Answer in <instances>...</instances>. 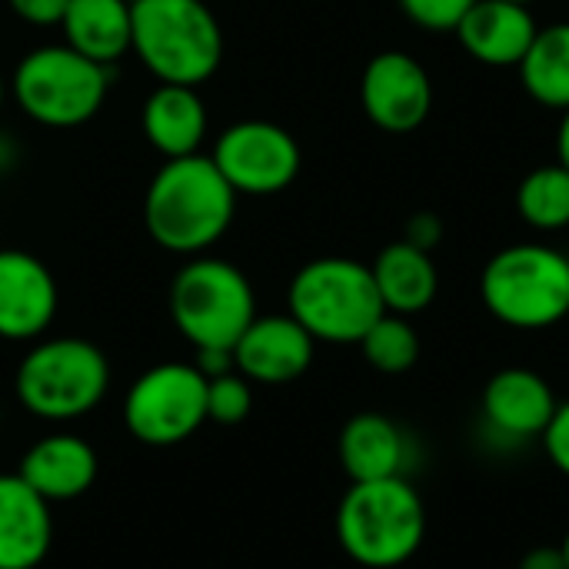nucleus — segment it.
Here are the masks:
<instances>
[{
    "label": "nucleus",
    "instance_id": "17",
    "mask_svg": "<svg viewBox=\"0 0 569 569\" xmlns=\"http://www.w3.org/2000/svg\"><path fill=\"white\" fill-rule=\"evenodd\" d=\"M50 507L83 497L97 480V453L73 433H50L37 440L17 470Z\"/></svg>",
    "mask_w": 569,
    "mask_h": 569
},
{
    "label": "nucleus",
    "instance_id": "10",
    "mask_svg": "<svg viewBox=\"0 0 569 569\" xmlns=\"http://www.w3.org/2000/svg\"><path fill=\"white\" fill-rule=\"evenodd\" d=\"M210 160L233 187L237 197H273L283 193L300 173V143L293 133L270 120H240L230 123Z\"/></svg>",
    "mask_w": 569,
    "mask_h": 569
},
{
    "label": "nucleus",
    "instance_id": "11",
    "mask_svg": "<svg viewBox=\"0 0 569 569\" xmlns=\"http://www.w3.org/2000/svg\"><path fill=\"white\" fill-rule=\"evenodd\" d=\"M360 103L383 133H413L433 107V83L420 60L403 50L377 53L360 77Z\"/></svg>",
    "mask_w": 569,
    "mask_h": 569
},
{
    "label": "nucleus",
    "instance_id": "1",
    "mask_svg": "<svg viewBox=\"0 0 569 569\" xmlns=\"http://www.w3.org/2000/svg\"><path fill=\"white\" fill-rule=\"evenodd\" d=\"M233 213L237 193L210 153L163 160L143 193V227L150 240L180 257L207 253L230 230Z\"/></svg>",
    "mask_w": 569,
    "mask_h": 569
},
{
    "label": "nucleus",
    "instance_id": "16",
    "mask_svg": "<svg viewBox=\"0 0 569 569\" xmlns=\"http://www.w3.org/2000/svg\"><path fill=\"white\" fill-rule=\"evenodd\" d=\"M537 30L540 27L530 7L510 0H477L453 33L473 60L487 67H520Z\"/></svg>",
    "mask_w": 569,
    "mask_h": 569
},
{
    "label": "nucleus",
    "instance_id": "23",
    "mask_svg": "<svg viewBox=\"0 0 569 569\" xmlns=\"http://www.w3.org/2000/svg\"><path fill=\"white\" fill-rule=\"evenodd\" d=\"M517 213L533 230L553 233L569 227V170L563 163H543L530 170L517 187Z\"/></svg>",
    "mask_w": 569,
    "mask_h": 569
},
{
    "label": "nucleus",
    "instance_id": "20",
    "mask_svg": "<svg viewBox=\"0 0 569 569\" xmlns=\"http://www.w3.org/2000/svg\"><path fill=\"white\" fill-rule=\"evenodd\" d=\"M370 273L380 290L383 310L400 313V317L423 313L437 300V290H440V273H437L433 257L407 240L383 247L377 260L370 263Z\"/></svg>",
    "mask_w": 569,
    "mask_h": 569
},
{
    "label": "nucleus",
    "instance_id": "4",
    "mask_svg": "<svg viewBox=\"0 0 569 569\" xmlns=\"http://www.w3.org/2000/svg\"><path fill=\"white\" fill-rule=\"evenodd\" d=\"M480 300L513 330H547L569 317V257L547 243H513L480 273Z\"/></svg>",
    "mask_w": 569,
    "mask_h": 569
},
{
    "label": "nucleus",
    "instance_id": "29",
    "mask_svg": "<svg viewBox=\"0 0 569 569\" xmlns=\"http://www.w3.org/2000/svg\"><path fill=\"white\" fill-rule=\"evenodd\" d=\"M403 240L430 253V250L443 240V220H440L433 210H420V213H413V217L407 220Z\"/></svg>",
    "mask_w": 569,
    "mask_h": 569
},
{
    "label": "nucleus",
    "instance_id": "35",
    "mask_svg": "<svg viewBox=\"0 0 569 569\" xmlns=\"http://www.w3.org/2000/svg\"><path fill=\"white\" fill-rule=\"evenodd\" d=\"M510 3H523V7H533L537 0H510Z\"/></svg>",
    "mask_w": 569,
    "mask_h": 569
},
{
    "label": "nucleus",
    "instance_id": "21",
    "mask_svg": "<svg viewBox=\"0 0 569 569\" xmlns=\"http://www.w3.org/2000/svg\"><path fill=\"white\" fill-rule=\"evenodd\" d=\"M63 43L93 63H117L130 53L133 17L130 0H70L60 20Z\"/></svg>",
    "mask_w": 569,
    "mask_h": 569
},
{
    "label": "nucleus",
    "instance_id": "24",
    "mask_svg": "<svg viewBox=\"0 0 569 569\" xmlns=\"http://www.w3.org/2000/svg\"><path fill=\"white\" fill-rule=\"evenodd\" d=\"M363 360L387 377H400L417 367L420 360V333L410 323V317L383 313L360 340Z\"/></svg>",
    "mask_w": 569,
    "mask_h": 569
},
{
    "label": "nucleus",
    "instance_id": "12",
    "mask_svg": "<svg viewBox=\"0 0 569 569\" xmlns=\"http://www.w3.org/2000/svg\"><path fill=\"white\" fill-rule=\"evenodd\" d=\"M313 353L317 340L290 313H270L253 317V323L243 330L233 347V367L250 383L283 387L310 370Z\"/></svg>",
    "mask_w": 569,
    "mask_h": 569
},
{
    "label": "nucleus",
    "instance_id": "9",
    "mask_svg": "<svg viewBox=\"0 0 569 569\" xmlns=\"http://www.w3.org/2000/svg\"><path fill=\"white\" fill-rule=\"evenodd\" d=\"M123 423L143 447H177L207 423V377L193 363H157L123 397Z\"/></svg>",
    "mask_w": 569,
    "mask_h": 569
},
{
    "label": "nucleus",
    "instance_id": "25",
    "mask_svg": "<svg viewBox=\"0 0 569 569\" xmlns=\"http://www.w3.org/2000/svg\"><path fill=\"white\" fill-rule=\"evenodd\" d=\"M250 410H253V390L247 377L230 370L207 380V420L220 427H237L250 417Z\"/></svg>",
    "mask_w": 569,
    "mask_h": 569
},
{
    "label": "nucleus",
    "instance_id": "30",
    "mask_svg": "<svg viewBox=\"0 0 569 569\" xmlns=\"http://www.w3.org/2000/svg\"><path fill=\"white\" fill-rule=\"evenodd\" d=\"M517 569H569L563 547H533L520 557Z\"/></svg>",
    "mask_w": 569,
    "mask_h": 569
},
{
    "label": "nucleus",
    "instance_id": "22",
    "mask_svg": "<svg viewBox=\"0 0 569 569\" xmlns=\"http://www.w3.org/2000/svg\"><path fill=\"white\" fill-rule=\"evenodd\" d=\"M523 90L550 110H569V20L540 27L520 60Z\"/></svg>",
    "mask_w": 569,
    "mask_h": 569
},
{
    "label": "nucleus",
    "instance_id": "26",
    "mask_svg": "<svg viewBox=\"0 0 569 569\" xmlns=\"http://www.w3.org/2000/svg\"><path fill=\"white\" fill-rule=\"evenodd\" d=\"M477 0H400V10L430 33H453Z\"/></svg>",
    "mask_w": 569,
    "mask_h": 569
},
{
    "label": "nucleus",
    "instance_id": "13",
    "mask_svg": "<svg viewBox=\"0 0 569 569\" xmlns=\"http://www.w3.org/2000/svg\"><path fill=\"white\" fill-rule=\"evenodd\" d=\"M60 290L43 260L27 250H0V340L27 343L47 333Z\"/></svg>",
    "mask_w": 569,
    "mask_h": 569
},
{
    "label": "nucleus",
    "instance_id": "31",
    "mask_svg": "<svg viewBox=\"0 0 569 569\" xmlns=\"http://www.w3.org/2000/svg\"><path fill=\"white\" fill-rule=\"evenodd\" d=\"M193 367H197L207 380L237 370V367H233V350H197V363H193Z\"/></svg>",
    "mask_w": 569,
    "mask_h": 569
},
{
    "label": "nucleus",
    "instance_id": "8",
    "mask_svg": "<svg viewBox=\"0 0 569 569\" xmlns=\"http://www.w3.org/2000/svg\"><path fill=\"white\" fill-rule=\"evenodd\" d=\"M110 90V70L77 53L67 43L30 50L13 77L10 93L17 107L40 127L70 130L97 117Z\"/></svg>",
    "mask_w": 569,
    "mask_h": 569
},
{
    "label": "nucleus",
    "instance_id": "15",
    "mask_svg": "<svg viewBox=\"0 0 569 569\" xmlns=\"http://www.w3.org/2000/svg\"><path fill=\"white\" fill-rule=\"evenodd\" d=\"M50 547V503L20 473H0V569H37Z\"/></svg>",
    "mask_w": 569,
    "mask_h": 569
},
{
    "label": "nucleus",
    "instance_id": "14",
    "mask_svg": "<svg viewBox=\"0 0 569 569\" xmlns=\"http://www.w3.org/2000/svg\"><path fill=\"white\" fill-rule=\"evenodd\" d=\"M557 403L560 400L553 387L537 370L507 367L487 380L480 397V413L490 433L513 443H527L543 437V430L557 413Z\"/></svg>",
    "mask_w": 569,
    "mask_h": 569
},
{
    "label": "nucleus",
    "instance_id": "18",
    "mask_svg": "<svg viewBox=\"0 0 569 569\" xmlns=\"http://www.w3.org/2000/svg\"><path fill=\"white\" fill-rule=\"evenodd\" d=\"M207 123H210L207 107H203V97L197 93V87L157 83L150 90V97L143 100V113H140L143 137L167 160L200 153Z\"/></svg>",
    "mask_w": 569,
    "mask_h": 569
},
{
    "label": "nucleus",
    "instance_id": "2",
    "mask_svg": "<svg viewBox=\"0 0 569 569\" xmlns=\"http://www.w3.org/2000/svg\"><path fill=\"white\" fill-rule=\"evenodd\" d=\"M337 543L367 569H397L413 560L427 537V507L407 477L350 483L337 507Z\"/></svg>",
    "mask_w": 569,
    "mask_h": 569
},
{
    "label": "nucleus",
    "instance_id": "32",
    "mask_svg": "<svg viewBox=\"0 0 569 569\" xmlns=\"http://www.w3.org/2000/svg\"><path fill=\"white\" fill-rule=\"evenodd\" d=\"M557 163L569 170V110H563L560 127H557Z\"/></svg>",
    "mask_w": 569,
    "mask_h": 569
},
{
    "label": "nucleus",
    "instance_id": "19",
    "mask_svg": "<svg viewBox=\"0 0 569 569\" xmlns=\"http://www.w3.org/2000/svg\"><path fill=\"white\" fill-rule=\"evenodd\" d=\"M340 467L350 483L407 477V433L383 413H357L343 423L337 440Z\"/></svg>",
    "mask_w": 569,
    "mask_h": 569
},
{
    "label": "nucleus",
    "instance_id": "33",
    "mask_svg": "<svg viewBox=\"0 0 569 569\" xmlns=\"http://www.w3.org/2000/svg\"><path fill=\"white\" fill-rule=\"evenodd\" d=\"M560 547H563V557H567V567H569V530H567V537H563V543H560Z\"/></svg>",
    "mask_w": 569,
    "mask_h": 569
},
{
    "label": "nucleus",
    "instance_id": "3",
    "mask_svg": "<svg viewBox=\"0 0 569 569\" xmlns=\"http://www.w3.org/2000/svg\"><path fill=\"white\" fill-rule=\"evenodd\" d=\"M130 50L160 83L200 87L223 60V30L203 0H130Z\"/></svg>",
    "mask_w": 569,
    "mask_h": 569
},
{
    "label": "nucleus",
    "instance_id": "27",
    "mask_svg": "<svg viewBox=\"0 0 569 569\" xmlns=\"http://www.w3.org/2000/svg\"><path fill=\"white\" fill-rule=\"evenodd\" d=\"M543 450L550 457V463L569 477V400L567 403H557V413L550 420V427L543 430Z\"/></svg>",
    "mask_w": 569,
    "mask_h": 569
},
{
    "label": "nucleus",
    "instance_id": "5",
    "mask_svg": "<svg viewBox=\"0 0 569 569\" xmlns=\"http://www.w3.org/2000/svg\"><path fill=\"white\" fill-rule=\"evenodd\" d=\"M290 317L317 343H360L387 313L373 273L350 257H320L303 263L287 290Z\"/></svg>",
    "mask_w": 569,
    "mask_h": 569
},
{
    "label": "nucleus",
    "instance_id": "7",
    "mask_svg": "<svg viewBox=\"0 0 569 569\" xmlns=\"http://www.w3.org/2000/svg\"><path fill=\"white\" fill-rule=\"evenodd\" d=\"M170 317L197 350H233L257 317V297L230 260L193 257L170 283Z\"/></svg>",
    "mask_w": 569,
    "mask_h": 569
},
{
    "label": "nucleus",
    "instance_id": "6",
    "mask_svg": "<svg viewBox=\"0 0 569 569\" xmlns=\"http://www.w3.org/2000/svg\"><path fill=\"white\" fill-rule=\"evenodd\" d=\"M110 387V360L107 353L80 337H53L40 340L27 350L17 367L13 390L27 413L67 423L87 417Z\"/></svg>",
    "mask_w": 569,
    "mask_h": 569
},
{
    "label": "nucleus",
    "instance_id": "34",
    "mask_svg": "<svg viewBox=\"0 0 569 569\" xmlns=\"http://www.w3.org/2000/svg\"><path fill=\"white\" fill-rule=\"evenodd\" d=\"M3 97H7V87H3V77H0V107H3Z\"/></svg>",
    "mask_w": 569,
    "mask_h": 569
},
{
    "label": "nucleus",
    "instance_id": "28",
    "mask_svg": "<svg viewBox=\"0 0 569 569\" xmlns=\"http://www.w3.org/2000/svg\"><path fill=\"white\" fill-rule=\"evenodd\" d=\"M7 3H10V10L23 23H33V27H60L70 0H7Z\"/></svg>",
    "mask_w": 569,
    "mask_h": 569
}]
</instances>
